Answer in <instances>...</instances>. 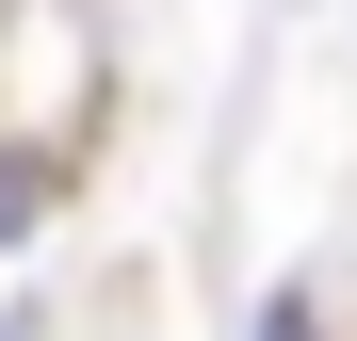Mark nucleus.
Wrapping results in <instances>:
<instances>
[{
  "label": "nucleus",
  "mask_w": 357,
  "mask_h": 341,
  "mask_svg": "<svg viewBox=\"0 0 357 341\" xmlns=\"http://www.w3.org/2000/svg\"><path fill=\"white\" fill-rule=\"evenodd\" d=\"M33 195H49V162H0V244L33 227Z\"/></svg>",
  "instance_id": "obj_1"
},
{
  "label": "nucleus",
  "mask_w": 357,
  "mask_h": 341,
  "mask_svg": "<svg viewBox=\"0 0 357 341\" xmlns=\"http://www.w3.org/2000/svg\"><path fill=\"white\" fill-rule=\"evenodd\" d=\"M260 341H325V325H309V293H276V309H260Z\"/></svg>",
  "instance_id": "obj_2"
}]
</instances>
